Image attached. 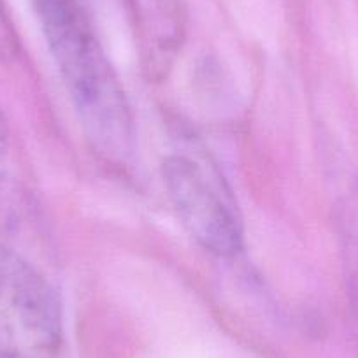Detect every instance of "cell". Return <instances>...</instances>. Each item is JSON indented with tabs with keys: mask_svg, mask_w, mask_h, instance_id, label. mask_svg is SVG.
Wrapping results in <instances>:
<instances>
[{
	"mask_svg": "<svg viewBox=\"0 0 358 358\" xmlns=\"http://www.w3.org/2000/svg\"><path fill=\"white\" fill-rule=\"evenodd\" d=\"M41 30L92 143L111 158L132 150L125 90L79 0H32Z\"/></svg>",
	"mask_w": 358,
	"mask_h": 358,
	"instance_id": "cell-1",
	"label": "cell"
},
{
	"mask_svg": "<svg viewBox=\"0 0 358 358\" xmlns=\"http://www.w3.org/2000/svg\"><path fill=\"white\" fill-rule=\"evenodd\" d=\"M62 344L64 315L50 281L0 246V358H55Z\"/></svg>",
	"mask_w": 358,
	"mask_h": 358,
	"instance_id": "cell-2",
	"label": "cell"
},
{
	"mask_svg": "<svg viewBox=\"0 0 358 358\" xmlns=\"http://www.w3.org/2000/svg\"><path fill=\"white\" fill-rule=\"evenodd\" d=\"M162 178L179 222L199 246L216 257H236L244 246V230L222 179L204 162L187 153H171Z\"/></svg>",
	"mask_w": 358,
	"mask_h": 358,
	"instance_id": "cell-3",
	"label": "cell"
},
{
	"mask_svg": "<svg viewBox=\"0 0 358 358\" xmlns=\"http://www.w3.org/2000/svg\"><path fill=\"white\" fill-rule=\"evenodd\" d=\"M18 51V39L6 11L4 0H0V57H15Z\"/></svg>",
	"mask_w": 358,
	"mask_h": 358,
	"instance_id": "cell-4",
	"label": "cell"
},
{
	"mask_svg": "<svg viewBox=\"0 0 358 358\" xmlns=\"http://www.w3.org/2000/svg\"><path fill=\"white\" fill-rule=\"evenodd\" d=\"M6 160H8V130H6L4 118L0 113V172L4 171Z\"/></svg>",
	"mask_w": 358,
	"mask_h": 358,
	"instance_id": "cell-5",
	"label": "cell"
}]
</instances>
